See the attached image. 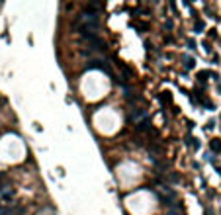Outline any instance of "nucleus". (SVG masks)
I'll return each mask as SVG.
<instances>
[{"label":"nucleus","instance_id":"20e7f679","mask_svg":"<svg viewBox=\"0 0 221 215\" xmlns=\"http://www.w3.org/2000/svg\"><path fill=\"white\" fill-rule=\"evenodd\" d=\"M211 149H213V150H219V149H221V145H219L217 141H213V143H211Z\"/></svg>","mask_w":221,"mask_h":215},{"label":"nucleus","instance_id":"f257e3e1","mask_svg":"<svg viewBox=\"0 0 221 215\" xmlns=\"http://www.w3.org/2000/svg\"><path fill=\"white\" fill-rule=\"evenodd\" d=\"M24 209L18 207V205H4L0 207V215H22Z\"/></svg>","mask_w":221,"mask_h":215},{"label":"nucleus","instance_id":"f03ea898","mask_svg":"<svg viewBox=\"0 0 221 215\" xmlns=\"http://www.w3.org/2000/svg\"><path fill=\"white\" fill-rule=\"evenodd\" d=\"M12 200H14V194L10 192V190H6V192H2V201L6 203V205H10V203H12Z\"/></svg>","mask_w":221,"mask_h":215},{"label":"nucleus","instance_id":"39448f33","mask_svg":"<svg viewBox=\"0 0 221 215\" xmlns=\"http://www.w3.org/2000/svg\"><path fill=\"white\" fill-rule=\"evenodd\" d=\"M0 190H2V174H0Z\"/></svg>","mask_w":221,"mask_h":215},{"label":"nucleus","instance_id":"7ed1b4c3","mask_svg":"<svg viewBox=\"0 0 221 215\" xmlns=\"http://www.w3.org/2000/svg\"><path fill=\"white\" fill-rule=\"evenodd\" d=\"M184 61H186L184 64H186V67H188V68H192V67H194V64H196V59H194V57H184Z\"/></svg>","mask_w":221,"mask_h":215}]
</instances>
